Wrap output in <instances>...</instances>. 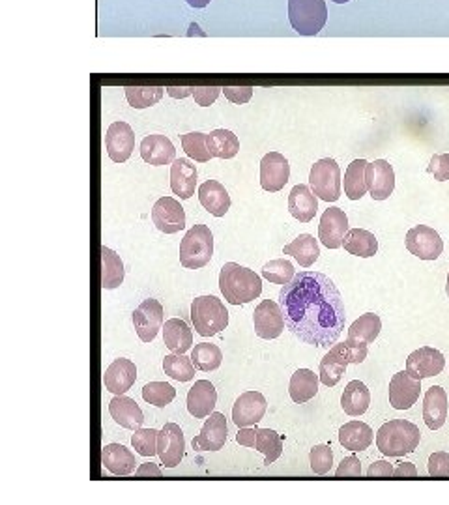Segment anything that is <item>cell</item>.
<instances>
[{
    "label": "cell",
    "mask_w": 449,
    "mask_h": 505,
    "mask_svg": "<svg viewBox=\"0 0 449 505\" xmlns=\"http://www.w3.org/2000/svg\"><path fill=\"white\" fill-rule=\"evenodd\" d=\"M287 330L299 341L326 348L345 330V304L339 289L321 272H299L279 292Z\"/></svg>",
    "instance_id": "1"
},
{
    "label": "cell",
    "mask_w": 449,
    "mask_h": 505,
    "mask_svg": "<svg viewBox=\"0 0 449 505\" xmlns=\"http://www.w3.org/2000/svg\"><path fill=\"white\" fill-rule=\"evenodd\" d=\"M219 289L229 304L246 305L262 292V279L253 270L227 262L219 272Z\"/></svg>",
    "instance_id": "2"
},
{
    "label": "cell",
    "mask_w": 449,
    "mask_h": 505,
    "mask_svg": "<svg viewBox=\"0 0 449 505\" xmlns=\"http://www.w3.org/2000/svg\"><path fill=\"white\" fill-rule=\"evenodd\" d=\"M420 440V428L408 419H389L377 433V445L386 457H404L414 453Z\"/></svg>",
    "instance_id": "3"
},
{
    "label": "cell",
    "mask_w": 449,
    "mask_h": 505,
    "mask_svg": "<svg viewBox=\"0 0 449 505\" xmlns=\"http://www.w3.org/2000/svg\"><path fill=\"white\" fill-rule=\"evenodd\" d=\"M214 257V234L206 224H195L180 241V265L187 270H200Z\"/></svg>",
    "instance_id": "4"
},
{
    "label": "cell",
    "mask_w": 449,
    "mask_h": 505,
    "mask_svg": "<svg viewBox=\"0 0 449 505\" xmlns=\"http://www.w3.org/2000/svg\"><path fill=\"white\" fill-rule=\"evenodd\" d=\"M192 322L200 337H214L227 330L229 311L216 296H199L192 304Z\"/></svg>",
    "instance_id": "5"
},
{
    "label": "cell",
    "mask_w": 449,
    "mask_h": 505,
    "mask_svg": "<svg viewBox=\"0 0 449 505\" xmlns=\"http://www.w3.org/2000/svg\"><path fill=\"white\" fill-rule=\"evenodd\" d=\"M289 21L299 36H316L328 21L324 0H289Z\"/></svg>",
    "instance_id": "6"
},
{
    "label": "cell",
    "mask_w": 449,
    "mask_h": 505,
    "mask_svg": "<svg viewBox=\"0 0 449 505\" xmlns=\"http://www.w3.org/2000/svg\"><path fill=\"white\" fill-rule=\"evenodd\" d=\"M309 185L313 193L326 202H335L341 197V168L335 159H318L311 167Z\"/></svg>",
    "instance_id": "7"
},
{
    "label": "cell",
    "mask_w": 449,
    "mask_h": 505,
    "mask_svg": "<svg viewBox=\"0 0 449 505\" xmlns=\"http://www.w3.org/2000/svg\"><path fill=\"white\" fill-rule=\"evenodd\" d=\"M253 324L255 333L260 339H277V337L285 331V314L281 304L273 302V299H265L260 302L253 313Z\"/></svg>",
    "instance_id": "8"
},
{
    "label": "cell",
    "mask_w": 449,
    "mask_h": 505,
    "mask_svg": "<svg viewBox=\"0 0 449 505\" xmlns=\"http://www.w3.org/2000/svg\"><path fill=\"white\" fill-rule=\"evenodd\" d=\"M406 249L420 260H437L444 251V240L427 224H416L406 232Z\"/></svg>",
    "instance_id": "9"
},
{
    "label": "cell",
    "mask_w": 449,
    "mask_h": 505,
    "mask_svg": "<svg viewBox=\"0 0 449 505\" xmlns=\"http://www.w3.org/2000/svg\"><path fill=\"white\" fill-rule=\"evenodd\" d=\"M163 305L158 299L148 297L134 311V326L143 343H152L159 330H163Z\"/></svg>",
    "instance_id": "10"
},
{
    "label": "cell",
    "mask_w": 449,
    "mask_h": 505,
    "mask_svg": "<svg viewBox=\"0 0 449 505\" xmlns=\"http://www.w3.org/2000/svg\"><path fill=\"white\" fill-rule=\"evenodd\" d=\"M290 178L289 159L279 152H268L260 161V185L268 193L283 190Z\"/></svg>",
    "instance_id": "11"
},
{
    "label": "cell",
    "mask_w": 449,
    "mask_h": 505,
    "mask_svg": "<svg viewBox=\"0 0 449 505\" xmlns=\"http://www.w3.org/2000/svg\"><path fill=\"white\" fill-rule=\"evenodd\" d=\"M105 148L115 163H126L135 150V134L126 122H112L105 134Z\"/></svg>",
    "instance_id": "12"
},
{
    "label": "cell",
    "mask_w": 449,
    "mask_h": 505,
    "mask_svg": "<svg viewBox=\"0 0 449 505\" xmlns=\"http://www.w3.org/2000/svg\"><path fill=\"white\" fill-rule=\"evenodd\" d=\"M445 367L444 354L433 346H421L412 352L406 360V371L418 380L438 377Z\"/></svg>",
    "instance_id": "13"
},
{
    "label": "cell",
    "mask_w": 449,
    "mask_h": 505,
    "mask_svg": "<svg viewBox=\"0 0 449 505\" xmlns=\"http://www.w3.org/2000/svg\"><path fill=\"white\" fill-rule=\"evenodd\" d=\"M152 221L158 231L165 234H176L185 229L184 206L173 197H161L152 208Z\"/></svg>",
    "instance_id": "14"
},
{
    "label": "cell",
    "mask_w": 449,
    "mask_h": 505,
    "mask_svg": "<svg viewBox=\"0 0 449 505\" xmlns=\"http://www.w3.org/2000/svg\"><path fill=\"white\" fill-rule=\"evenodd\" d=\"M266 408H268V403L262 393L246 391V393H241L233 406V421L238 427L258 425L266 414Z\"/></svg>",
    "instance_id": "15"
},
{
    "label": "cell",
    "mask_w": 449,
    "mask_h": 505,
    "mask_svg": "<svg viewBox=\"0 0 449 505\" xmlns=\"http://www.w3.org/2000/svg\"><path fill=\"white\" fill-rule=\"evenodd\" d=\"M185 453V438L180 425L167 423L158 436V455L165 468H176Z\"/></svg>",
    "instance_id": "16"
},
{
    "label": "cell",
    "mask_w": 449,
    "mask_h": 505,
    "mask_svg": "<svg viewBox=\"0 0 449 505\" xmlns=\"http://www.w3.org/2000/svg\"><path fill=\"white\" fill-rule=\"evenodd\" d=\"M421 380L414 379L408 371L393 374L389 380V404L396 410H408L420 399Z\"/></svg>",
    "instance_id": "17"
},
{
    "label": "cell",
    "mask_w": 449,
    "mask_h": 505,
    "mask_svg": "<svg viewBox=\"0 0 449 505\" xmlns=\"http://www.w3.org/2000/svg\"><path fill=\"white\" fill-rule=\"evenodd\" d=\"M227 419L219 411H212L202 425L200 433L193 438V449L197 452H219L227 444Z\"/></svg>",
    "instance_id": "18"
},
{
    "label": "cell",
    "mask_w": 449,
    "mask_h": 505,
    "mask_svg": "<svg viewBox=\"0 0 449 505\" xmlns=\"http://www.w3.org/2000/svg\"><path fill=\"white\" fill-rule=\"evenodd\" d=\"M365 180L372 200H386L396 190V173H393V167L386 159L367 163Z\"/></svg>",
    "instance_id": "19"
},
{
    "label": "cell",
    "mask_w": 449,
    "mask_h": 505,
    "mask_svg": "<svg viewBox=\"0 0 449 505\" xmlns=\"http://www.w3.org/2000/svg\"><path fill=\"white\" fill-rule=\"evenodd\" d=\"M348 232V217L341 208H328L318 224V240H321L328 249L343 248L345 234Z\"/></svg>",
    "instance_id": "20"
},
{
    "label": "cell",
    "mask_w": 449,
    "mask_h": 505,
    "mask_svg": "<svg viewBox=\"0 0 449 505\" xmlns=\"http://www.w3.org/2000/svg\"><path fill=\"white\" fill-rule=\"evenodd\" d=\"M137 380V367L131 360L118 358L112 362L105 374H103V384L105 389L110 391L112 395H124L126 391L131 389V386Z\"/></svg>",
    "instance_id": "21"
},
{
    "label": "cell",
    "mask_w": 449,
    "mask_h": 505,
    "mask_svg": "<svg viewBox=\"0 0 449 505\" xmlns=\"http://www.w3.org/2000/svg\"><path fill=\"white\" fill-rule=\"evenodd\" d=\"M217 404V391L210 380H197L187 391V411L195 419L208 418Z\"/></svg>",
    "instance_id": "22"
},
{
    "label": "cell",
    "mask_w": 449,
    "mask_h": 505,
    "mask_svg": "<svg viewBox=\"0 0 449 505\" xmlns=\"http://www.w3.org/2000/svg\"><path fill=\"white\" fill-rule=\"evenodd\" d=\"M447 410H449V401L447 393L440 386L429 387L423 399V419L425 425L430 430H438L445 425L447 419Z\"/></svg>",
    "instance_id": "23"
},
{
    "label": "cell",
    "mask_w": 449,
    "mask_h": 505,
    "mask_svg": "<svg viewBox=\"0 0 449 505\" xmlns=\"http://www.w3.org/2000/svg\"><path fill=\"white\" fill-rule=\"evenodd\" d=\"M199 200L202 208L214 217H223L231 210V195L217 180H206L199 187Z\"/></svg>",
    "instance_id": "24"
},
{
    "label": "cell",
    "mask_w": 449,
    "mask_h": 505,
    "mask_svg": "<svg viewBox=\"0 0 449 505\" xmlns=\"http://www.w3.org/2000/svg\"><path fill=\"white\" fill-rule=\"evenodd\" d=\"M141 158L148 165L161 167L175 163L176 159V150L171 139L165 135H148L141 143Z\"/></svg>",
    "instance_id": "25"
},
{
    "label": "cell",
    "mask_w": 449,
    "mask_h": 505,
    "mask_svg": "<svg viewBox=\"0 0 449 505\" xmlns=\"http://www.w3.org/2000/svg\"><path fill=\"white\" fill-rule=\"evenodd\" d=\"M109 414L120 427L137 430L144 423V414L135 399H129L126 395H115L109 403Z\"/></svg>",
    "instance_id": "26"
},
{
    "label": "cell",
    "mask_w": 449,
    "mask_h": 505,
    "mask_svg": "<svg viewBox=\"0 0 449 505\" xmlns=\"http://www.w3.org/2000/svg\"><path fill=\"white\" fill-rule=\"evenodd\" d=\"M318 210V197L309 185L298 183L289 193V212L299 223H309Z\"/></svg>",
    "instance_id": "27"
},
{
    "label": "cell",
    "mask_w": 449,
    "mask_h": 505,
    "mask_svg": "<svg viewBox=\"0 0 449 505\" xmlns=\"http://www.w3.org/2000/svg\"><path fill=\"white\" fill-rule=\"evenodd\" d=\"M197 187V168L195 165L185 159H175L171 167V190L175 195H178L182 200L192 199L195 195Z\"/></svg>",
    "instance_id": "28"
},
{
    "label": "cell",
    "mask_w": 449,
    "mask_h": 505,
    "mask_svg": "<svg viewBox=\"0 0 449 505\" xmlns=\"http://www.w3.org/2000/svg\"><path fill=\"white\" fill-rule=\"evenodd\" d=\"M102 462L112 476H129L135 470V455L122 444H109L102 452Z\"/></svg>",
    "instance_id": "29"
},
{
    "label": "cell",
    "mask_w": 449,
    "mask_h": 505,
    "mask_svg": "<svg viewBox=\"0 0 449 505\" xmlns=\"http://www.w3.org/2000/svg\"><path fill=\"white\" fill-rule=\"evenodd\" d=\"M163 343L175 354H185L193 346V333L182 318H171L163 326Z\"/></svg>",
    "instance_id": "30"
},
{
    "label": "cell",
    "mask_w": 449,
    "mask_h": 505,
    "mask_svg": "<svg viewBox=\"0 0 449 505\" xmlns=\"http://www.w3.org/2000/svg\"><path fill=\"white\" fill-rule=\"evenodd\" d=\"M318 382H321V377L314 374L309 369H298L289 384V393L290 399L296 404H306L311 399H314V395L318 393Z\"/></svg>",
    "instance_id": "31"
},
{
    "label": "cell",
    "mask_w": 449,
    "mask_h": 505,
    "mask_svg": "<svg viewBox=\"0 0 449 505\" xmlns=\"http://www.w3.org/2000/svg\"><path fill=\"white\" fill-rule=\"evenodd\" d=\"M372 438V428L363 421H348L339 428V444L348 452H365Z\"/></svg>",
    "instance_id": "32"
},
{
    "label": "cell",
    "mask_w": 449,
    "mask_h": 505,
    "mask_svg": "<svg viewBox=\"0 0 449 505\" xmlns=\"http://www.w3.org/2000/svg\"><path fill=\"white\" fill-rule=\"evenodd\" d=\"M371 406V393L367 386L360 380H352L343 391L341 397V408L345 410V414L352 418H360Z\"/></svg>",
    "instance_id": "33"
},
{
    "label": "cell",
    "mask_w": 449,
    "mask_h": 505,
    "mask_svg": "<svg viewBox=\"0 0 449 505\" xmlns=\"http://www.w3.org/2000/svg\"><path fill=\"white\" fill-rule=\"evenodd\" d=\"M343 248H345V251H348L354 257L369 258V257L377 255L379 240H377V236H374L369 231H365V229H350L345 234Z\"/></svg>",
    "instance_id": "34"
},
{
    "label": "cell",
    "mask_w": 449,
    "mask_h": 505,
    "mask_svg": "<svg viewBox=\"0 0 449 505\" xmlns=\"http://www.w3.org/2000/svg\"><path fill=\"white\" fill-rule=\"evenodd\" d=\"M124 262L122 258L109 248H102V289L115 290L124 283Z\"/></svg>",
    "instance_id": "35"
},
{
    "label": "cell",
    "mask_w": 449,
    "mask_h": 505,
    "mask_svg": "<svg viewBox=\"0 0 449 505\" xmlns=\"http://www.w3.org/2000/svg\"><path fill=\"white\" fill-rule=\"evenodd\" d=\"M212 158L233 159L240 152V141L231 129H214L206 137Z\"/></svg>",
    "instance_id": "36"
},
{
    "label": "cell",
    "mask_w": 449,
    "mask_h": 505,
    "mask_svg": "<svg viewBox=\"0 0 449 505\" xmlns=\"http://www.w3.org/2000/svg\"><path fill=\"white\" fill-rule=\"evenodd\" d=\"M285 255H292L299 266L309 268L321 257V248H318V240L311 234H299L292 243L283 248Z\"/></svg>",
    "instance_id": "37"
},
{
    "label": "cell",
    "mask_w": 449,
    "mask_h": 505,
    "mask_svg": "<svg viewBox=\"0 0 449 505\" xmlns=\"http://www.w3.org/2000/svg\"><path fill=\"white\" fill-rule=\"evenodd\" d=\"M380 330H382L380 316H379L377 313H365V314H362V316L358 318V321L352 322V326L348 328V337H347V339L371 345V343H374V339H377V337H379Z\"/></svg>",
    "instance_id": "38"
},
{
    "label": "cell",
    "mask_w": 449,
    "mask_h": 505,
    "mask_svg": "<svg viewBox=\"0 0 449 505\" xmlns=\"http://www.w3.org/2000/svg\"><path fill=\"white\" fill-rule=\"evenodd\" d=\"M365 159H354L347 173H345V195L350 200H360L369 190H367V180H365V168H367Z\"/></svg>",
    "instance_id": "39"
},
{
    "label": "cell",
    "mask_w": 449,
    "mask_h": 505,
    "mask_svg": "<svg viewBox=\"0 0 449 505\" xmlns=\"http://www.w3.org/2000/svg\"><path fill=\"white\" fill-rule=\"evenodd\" d=\"M253 449L265 453V464L270 466L283 455V438L272 428H257V440Z\"/></svg>",
    "instance_id": "40"
},
{
    "label": "cell",
    "mask_w": 449,
    "mask_h": 505,
    "mask_svg": "<svg viewBox=\"0 0 449 505\" xmlns=\"http://www.w3.org/2000/svg\"><path fill=\"white\" fill-rule=\"evenodd\" d=\"M195 365L192 358L185 354H168L163 360V371L167 377H171L176 382H190L195 379Z\"/></svg>",
    "instance_id": "41"
},
{
    "label": "cell",
    "mask_w": 449,
    "mask_h": 505,
    "mask_svg": "<svg viewBox=\"0 0 449 505\" xmlns=\"http://www.w3.org/2000/svg\"><path fill=\"white\" fill-rule=\"evenodd\" d=\"M330 358L337 360V362H341L345 365H350V363H355V365H360L365 362L367 358V345L365 343H360V341H352V339H347L345 343L341 345H333L328 352Z\"/></svg>",
    "instance_id": "42"
},
{
    "label": "cell",
    "mask_w": 449,
    "mask_h": 505,
    "mask_svg": "<svg viewBox=\"0 0 449 505\" xmlns=\"http://www.w3.org/2000/svg\"><path fill=\"white\" fill-rule=\"evenodd\" d=\"M165 90L163 86H126V98L134 109H148L163 98Z\"/></svg>",
    "instance_id": "43"
},
{
    "label": "cell",
    "mask_w": 449,
    "mask_h": 505,
    "mask_svg": "<svg viewBox=\"0 0 449 505\" xmlns=\"http://www.w3.org/2000/svg\"><path fill=\"white\" fill-rule=\"evenodd\" d=\"M192 362L199 371L210 372L221 367L223 352L216 345L200 343V345H195V348L192 350Z\"/></svg>",
    "instance_id": "44"
},
{
    "label": "cell",
    "mask_w": 449,
    "mask_h": 505,
    "mask_svg": "<svg viewBox=\"0 0 449 505\" xmlns=\"http://www.w3.org/2000/svg\"><path fill=\"white\" fill-rule=\"evenodd\" d=\"M294 275H296V270L292 266V262H289L287 258H275L262 266V277L275 285H289L294 279Z\"/></svg>",
    "instance_id": "45"
},
{
    "label": "cell",
    "mask_w": 449,
    "mask_h": 505,
    "mask_svg": "<svg viewBox=\"0 0 449 505\" xmlns=\"http://www.w3.org/2000/svg\"><path fill=\"white\" fill-rule=\"evenodd\" d=\"M206 137L208 135L200 134V131H193V134H185L180 137L185 154L199 163H208L212 159L208 144H206Z\"/></svg>",
    "instance_id": "46"
},
{
    "label": "cell",
    "mask_w": 449,
    "mask_h": 505,
    "mask_svg": "<svg viewBox=\"0 0 449 505\" xmlns=\"http://www.w3.org/2000/svg\"><path fill=\"white\" fill-rule=\"evenodd\" d=\"M176 397V389L167 382H150L143 387V399L148 404H154L158 408H165L171 404Z\"/></svg>",
    "instance_id": "47"
},
{
    "label": "cell",
    "mask_w": 449,
    "mask_h": 505,
    "mask_svg": "<svg viewBox=\"0 0 449 505\" xmlns=\"http://www.w3.org/2000/svg\"><path fill=\"white\" fill-rule=\"evenodd\" d=\"M158 436L159 430L156 428H137L135 435L131 436V444H134L139 455L154 457L158 455Z\"/></svg>",
    "instance_id": "48"
},
{
    "label": "cell",
    "mask_w": 449,
    "mask_h": 505,
    "mask_svg": "<svg viewBox=\"0 0 449 505\" xmlns=\"http://www.w3.org/2000/svg\"><path fill=\"white\" fill-rule=\"evenodd\" d=\"M347 367L348 365L330 358V355L326 354L324 358H322V362H321V367H318V377H321V382L326 387H333V386H337V384L341 382L343 374L347 372Z\"/></svg>",
    "instance_id": "49"
},
{
    "label": "cell",
    "mask_w": 449,
    "mask_h": 505,
    "mask_svg": "<svg viewBox=\"0 0 449 505\" xmlns=\"http://www.w3.org/2000/svg\"><path fill=\"white\" fill-rule=\"evenodd\" d=\"M309 462H311V470L316 476H326L331 466H333V453H331V447L326 444L321 445H314L309 453Z\"/></svg>",
    "instance_id": "50"
},
{
    "label": "cell",
    "mask_w": 449,
    "mask_h": 505,
    "mask_svg": "<svg viewBox=\"0 0 449 505\" xmlns=\"http://www.w3.org/2000/svg\"><path fill=\"white\" fill-rule=\"evenodd\" d=\"M427 173L430 176H435V180L438 182L449 180V154H435L430 158Z\"/></svg>",
    "instance_id": "51"
},
{
    "label": "cell",
    "mask_w": 449,
    "mask_h": 505,
    "mask_svg": "<svg viewBox=\"0 0 449 505\" xmlns=\"http://www.w3.org/2000/svg\"><path fill=\"white\" fill-rule=\"evenodd\" d=\"M429 476L449 477V453L437 452L429 457Z\"/></svg>",
    "instance_id": "52"
},
{
    "label": "cell",
    "mask_w": 449,
    "mask_h": 505,
    "mask_svg": "<svg viewBox=\"0 0 449 505\" xmlns=\"http://www.w3.org/2000/svg\"><path fill=\"white\" fill-rule=\"evenodd\" d=\"M221 92L223 88L219 86H193V98L200 107H210Z\"/></svg>",
    "instance_id": "53"
},
{
    "label": "cell",
    "mask_w": 449,
    "mask_h": 505,
    "mask_svg": "<svg viewBox=\"0 0 449 505\" xmlns=\"http://www.w3.org/2000/svg\"><path fill=\"white\" fill-rule=\"evenodd\" d=\"M223 94L231 103L243 105L253 98V86H224Z\"/></svg>",
    "instance_id": "54"
},
{
    "label": "cell",
    "mask_w": 449,
    "mask_h": 505,
    "mask_svg": "<svg viewBox=\"0 0 449 505\" xmlns=\"http://www.w3.org/2000/svg\"><path fill=\"white\" fill-rule=\"evenodd\" d=\"M337 477H360L362 476V462L358 457H347L341 460L339 468H337L335 472Z\"/></svg>",
    "instance_id": "55"
},
{
    "label": "cell",
    "mask_w": 449,
    "mask_h": 505,
    "mask_svg": "<svg viewBox=\"0 0 449 505\" xmlns=\"http://www.w3.org/2000/svg\"><path fill=\"white\" fill-rule=\"evenodd\" d=\"M257 425L253 427H240L238 435H236V442L243 447H255V440H257Z\"/></svg>",
    "instance_id": "56"
},
{
    "label": "cell",
    "mask_w": 449,
    "mask_h": 505,
    "mask_svg": "<svg viewBox=\"0 0 449 505\" xmlns=\"http://www.w3.org/2000/svg\"><path fill=\"white\" fill-rule=\"evenodd\" d=\"M369 477H391L393 476V466L386 460H374L369 470H367Z\"/></svg>",
    "instance_id": "57"
},
{
    "label": "cell",
    "mask_w": 449,
    "mask_h": 505,
    "mask_svg": "<svg viewBox=\"0 0 449 505\" xmlns=\"http://www.w3.org/2000/svg\"><path fill=\"white\" fill-rule=\"evenodd\" d=\"M393 476H396V477H416L418 470H416V466L412 464V462H401L396 468V470H393Z\"/></svg>",
    "instance_id": "58"
},
{
    "label": "cell",
    "mask_w": 449,
    "mask_h": 505,
    "mask_svg": "<svg viewBox=\"0 0 449 505\" xmlns=\"http://www.w3.org/2000/svg\"><path fill=\"white\" fill-rule=\"evenodd\" d=\"M137 476H139V477H144V476H156V477H161V470H159V468H158L156 464H152V462H144V464H141V466H139Z\"/></svg>",
    "instance_id": "59"
},
{
    "label": "cell",
    "mask_w": 449,
    "mask_h": 505,
    "mask_svg": "<svg viewBox=\"0 0 449 505\" xmlns=\"http://www.w3.org/2000/svg\"><path fill=\"white\" fill-rule=\"evenodd\" d=\"M167 94L171 98H187V96H193V86H187V88H178V86H168Z\"/></svg>",
    "instance_id": "60"
},
{
    "label": "cell",
    "mask_w": 449,
    "mask_h": 505,
    "mask_svg": "<svg viewBox=\"0 0 449 505\" xmlns=\"http://www.w3.org/2000/svg\"><path fill=\"white\" fill-rule=\"evenodd\" d=\"M185 3L190 4L192 8H206L212 3V0H185Z\"/></svg>",
    "instance_id": "61"
},
{
    "label": "cell",
    "mask_w": 449,
    "mask_h": 505,
    "mask_svg": "<svg viewBox=\"0 0 449 505\" xmlns=\"http://www.w3.org/2000/svg\"><path fill=\"white\" fill-rule=\"evenodd\" d=\"M331 3H335V4H347V3H350V0H331Z\"/></svg>",
    "instance_id": "62"
},
{
    "label": "cell",
    "mask_w": 449,
    "mask_h": 505,
    "mask_svg": "<svg viewBox=\"0 0 449 505\" xmlns=\"http://www.w3.org/2000/svg\"><path fill=\"white\" fill-rule=\"evenodd\" d=\"M445 294L449 296V273H447V285H445Z\"/></svg>",
    "instance_id": "63"
}]
</instances>
